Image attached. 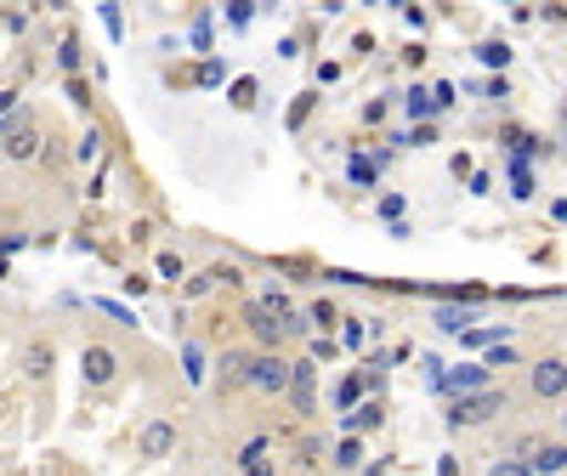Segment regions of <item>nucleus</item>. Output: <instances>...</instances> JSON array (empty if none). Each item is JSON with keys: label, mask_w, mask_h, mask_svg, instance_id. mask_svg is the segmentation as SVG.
<instances>
[{"label": "nucleus", "mask_w": 567, "mask_h": 476, "mask_svg": "<svg viewBox=\"0 0 567 476\" xmlns=\"http://www.w3.org/2000/svg\"><path fill=\"white\" fill-rule=\"evenodd\" d=\"M159 272H165V278H182V256L165 250V256H159Z\"/></svg>", "instance_id": "17"}, {"label": "nucleus", "mask_w": 567, "mask_h": 476, "mask_svg": "<svg viewBox=\"0 0 567 476\" xmlns=\"http://www.w3.org/2000/svg\"><path fill=\"white\" fill-rule=\"evenodd\" d=\"M483 63H499V69H505V63H511V45H505V40H488V45H483Z\"/></svg>", "instance_id": "14"}, {"label": "nucleus", "mask_w": 567, "mask_h": 476, "mask_svg": "<svg viewBox=\"0 0 567 476\" xmlns=\"http://www.w3.org/2000/svg\"><path fill=\"white\" fill-rule=\"evenodd\" d=\"M307 318H312L318 329H329V323H336V301H312V307H307Z\"/></svg>", "instance_id": "12"}, {"label": "nucleus", "mask_w": 567, "mask_h": 476, "mask_svg": "<svg viewBox=\"0 0 567 476\" xmlns=\"http://www.w3.org/2000/svg\"><path fill=\"white\" fill-rule=\"evenodd\" d=\"M233 103L250 108V103H256V80H239V85H233Z\"/></svg>", "instance_id": "15"}, {"label": "nucleus", "mask_w": 567, "mask_h": 476, "mask_svg": "<svg viewBox=\"0 0 567 476\" xmlns=\"http://www.w3.org/2000/svg\"><path fill=\"white\" fill-rule=\"evenodd\" d=\"M245 323H250V335H256L261 346H272V352H278V341H284V335H290V323H284L267 301H250V307H245Z\"/></svg>", "instance_id": "6"}, {"label": "nucleus", "mask_w": 567, "mask_h": 476, "mask_svg": "<svg viewBox=\"0 0 567 476\" xmlns=\"http://www.w3.org/2000/svg\"><path fill=\"white\" fill-rule=\"evenodd\" d=\"M171 448H176V425H171V420L142 425V437H136V454H142V459H165Z\"/></svg>", "instance_id": "9"}, {"label": "nucleus", "mask_w": 567, "mask_h": 476, "mask_svg": "<svg viewBox=\"0 0 567 476\" xmlns=\"http://www.w3.org/2000/svg\"><path fill=\"white\" fill-rule=\"evenodd\" d=\"M352 425H363V432H374V425H381V403H369V408H363V414H358Z\"/></svg>", "instance_id": "16"}, {"label": "nucleus", "mask_w": 567, "mask_h": 476, "mask_svg": "<svg viewBox=\"0 0 567 476\" xmlns=\"http://www.w3.org/2000/svg\"><path fill=\"white\" fill-rule=\"evenodd\" d=\"M250 386H256V392H267V397L290 392V386H296V363H284L278 352H261V358H250Z\"/></svg>", "instance_id": "4"}, {"label": "nucleus", "mask_w": 567, "mask_h": 476, "mask_svg": "<svg viewBox=\"0 0 567 476\" xmlns=\"http://www.w3.org/2000/svg\"><path fill=\"white\" fill-rule=\"evenodd\" d=\"M97 154H103V131H97V125H85V136H80V148H74V159H80V165H91V159H97Z\"/></svg>", "instance_id": "11"}, {"label": "nucleus", "mask_w": 567, "mask_h": 476, "mask_svg": "<svg viewBox=\"0 0 567 476\" xmlns=\"http://www.w3.org/2000/svg\"><path fill=\"white\" fill-rule=\"evenodd\" d=\"M556 432H561V443H567V403H561V414H556Z\"/></svg>", "instance_id": "21"}, {"label": "nucleus", "mask_w": 567, "mask_h": 476, "mask_svg": "<svg viewBox=\"0 0 567 476\" xmlns=\"http://www.w3.org/2000/svg\"><path fill=\"white\" fill-rule=\"evenodd\" d=\"M488 476H534V470H528L523 459H494V465H488Z\"/></svg>", "instance_id": "13"}, {"label": "nucleus", "mask_w": 567, "mask_h": 476, "mask_svg": "<svg viewBox=\"0 0 567 476\" xmlns=\"http://www.w3.org/2000/svg\"><path fill=\"white\" fill-rule=\"evenodd\" d=\"M523 392H528L534 403H567V358H561V352L534 358L528 374H523Z\"/></svg>", "instance_id": "2"}, {"label": "nucleus", "mask_w": 567, "mask_h": 476, "mask_svg": "<svg viewBox=\"0 0 567 476\" xmlns=\"http://www.w3.org/2000/svg\"><path fill=\"white\" fill-rule=\"evenodd\" d=\"M318 465V443H301V454H296V470H312Z\"/></svg>", "instance_id": "18"}, {"label": "nucleus", "mask_w": 567, "mask_h": 476, "mask_svg": "<svg viewBox=\"0 0 567 476\" xmlns=\"http://www.w3.org/2000/svg\"><path fill=\"white\" fill-rule=\"evenodd\" d=\"M0 154H7L12 165H29V159L40 154V125H34V120H18L7 136H0Z\"/></svg>", "instance_id": "7"}, {"label": "nucleus", "mask_w": 567, "mask_h": 476, "mask_svg": "<svg viewBox=\"0 0 567 476\" xmlns=\"http://www.w3.org/2000/svg\"><path fill=\"white\" fill-rule=\"evenodd\" d=\"M505 408V392H483V397H460L454 408H449V425H483V420H494Z\"/></svg>", "instance_id": "8"}, {"label": "nucleus", "mask_w": 567, "mask_h": 476, "mask_svg": "<svg viewBox=\"0 0 567 476\" xmlns=\"http://www.w3.org/2000/svg\"><path fill=\"white\" fill-rule=\"evenodd\" d=\"M267 454H272V443H267V437H250V443L239 448V459H233V465L250 470V465H267Z\"/></svg>", "instance_id": "10"}, {"label": "nucleus", "mask_w": 567, "mask_h": 476, "mask_svg": "<svg viewBox=\"0 0 567 476\" xmlns=\"http://www.w3.org/2000/svg\"><path fill=\"white\" fill-rule=\"evenodd\" d=\"M52 369H58V346L45 341V335H29L23 352H18V374L29 380V386H45V380H52Z\"/></svg>", "instance_id": "5"}, {"label": "nucleus", "mask_w": 567, "mask_h": 476, "mask_svg": "<svg viewBox=\"0 0 567 476\" xmlns=\"http://www.w3.org/2000/svg\"><path fill=\"white\" fill-rule=\"evenodd\" d=\"M80 380H85V392H109L120 380V352L109 341H85L80 346Z\"/></svg>", "instance_id": "3"}, {"label": "nucleus", "mask_w": 567, "mask_h": 476, "mask_svg": "<svg viewBox=\"0 0 567 476\" xmlns=\"http://www.w3.org/2000/svg\"><path fill=\"white\" fill-rule=\"evenodd\" d=\"M239 476H278V465L267 459V465H250V470H239Z\"/></svg>", "instance_id": "20"}, {"label": "nucleus", "mask_w": 567, "mask_h": 476, "mask_svg": "<svg viewBox=\"0 0 567 476\" xmlns=\"http://www.w3.org/2000/svg\"><path fill=\"white\" fill-rule=\"evenodd\" d=\"M511 459H523L534 476H561V470H567V443H561V437L523 432V437L511 443Z\"/></svg>", "instance_id": "1"}, {"label": "nucleus", "mask_w": 567, "mask_h": 476, "mask_svg": "<svg viewBox=\"0 0 567 476\" xmlns=\"http://www.w3.org/2000/svg\"><path fill=\"white\" fill-rule=\"evenodd\" d=\"M358 454H363V448H358V443L347 437V443H341V459H336V465H341V470H352V465H358Z\"/></svg>", "instance_id": "19"}]
</instances>
